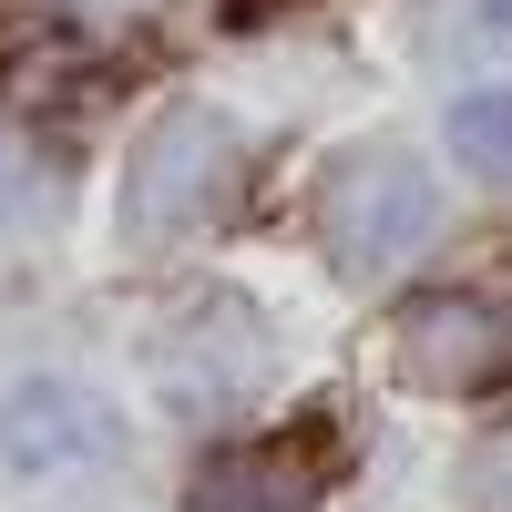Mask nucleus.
<instances>
[{
    "label": "nucleus",
    "instance_id": "f257e3e1",
    "mask_svg": "<svg viewBox=\"0 0 512 512\" xmlns=\"http://www.w3.org/2000/svg\"><path fill=\"white\" fill-rule=\"evenodd\" d=\"M236 185H246L236 123L205 113V103H175L134 144V164H123V236H134V246H175L195 226H216L236 205Z\"/></svg>",
    "mask_w": 512,
    "mask_h": 512
},
{
    "label": "nucleus",
    "instance_id": "f03ea898",
    "mask_svg": "<svg viewBox=\"0 0 512 512\" xmlns=\"http://www.w3.org/2000/svg\"><path fill=\"white\" fill-rule=\"evenodd\" d=\"M431 226H441V185L420 175V154H400V144H359V154L328 164V185H318V246H328L349 277L400 267V256L431 236Z\"/></svg>",
    "mask_w": 512,
    "mask_h": 512
},
{
    "label": "nucleus",
    "instance_id": "7ed1b4c3",
    "mask_svg": "<svg viewBox=\"0 0 512 512\" xmlns=\"http://www.w3.org/2000/svg\"><path fill=\"white\" fill-rule=\"evenodd\" d=\"M154 379H164V400H175L185 420H236V410L267 400L277 338H267V318H256L236 287H216L205 308H185L154 338Z\"/></svg>",
    "mask_w": 512,
    "mask_h": 512
},
{
    "label": "nucleus",
    "instance_id": "20e7f679",
    "mask_svg": "<svg viewBox=\"0 0 512 512\" xmlns=\"http://www.w3.org/2000/svg\"><path fill=\"white\" fill-rule=\"evenodd\" d=\"M123 461V420L103 390L82 379H21L0 400V472L21 492H72V482H103Z\"/></svg>",
    "mask_w": 512,
    "mask_h": 512
},
{
    "label": "nucleus",
    "instance_id": "39448f33",
    "mask_svg": "<svg viewBox=\"0 0 512 512\" xmlns=\"http://www.w3.org/2000/svg\"><path fill=\"white\" fill-rule=\"evenodd\" d=\"M390 349H400V379H410V390L472 400V390H492V379L512 369V308H502V297H482V287L410 297L400 328H390Z\"/></svg>",
    "mask_w": 512,
    "mask_h": 512
},
{
    "label": "nucleus",
    "instance_id": "423d86ee",
    "mask_svg": "<svg viewBox=\"0 0 512 512\" xmlns=\"http://www.w3.org/2000/svg\"><path fill=\"white\" fill-rule=\"evenodd\" d=\"M185 512H318V472L297 451H205Z\"/></svg>",
    "mask_w": 512,
    "mask_h": 512
},
{
    "label": "nucleus",
    "instance_id": "0eeeda50",
    "mask_svg": "<svg viewBox=\"0 0 512 512\" xmlns=\"http://www.w3.org/2000/svg\"><path fill=\"white\" fill-rule=\"evenodd\" d=\"M52 164H41L21 134H0V236H31V226H52Z\"/></svg>",
    "mask_w": 512,
    "mask_h": 512
},
{
    "label": "nucleus",
    "instance_id": "6e6552de",
    "mask_svg": "<svg viewBox=\"0 0 512 512\" xmlns=\"http://www.w3.org/2000/svg\"><path fill=\"white\" fill-rule=\"evenodd\" d=\"M451 154L482 164V175H512V82H502V93L451 103Z\"/></svg>",
    "mask_w": 512,
    "mask_h": 512
},
{
    "label": "nucleus",
    "instance_id": "1a4fd4ad",
    "mask_svg": "<svg viewBox=\"0 0 512 512\" xmlns=\"http://www.w3.org/2000/svg\"><path fill=\"white\" fill-rule=\"evenodd\" d=\"M431 31L451 52H512V0H431Z\"/></svg>",
    "mask_w": 512,
    "mask_h": 512
},
{
    "label": "nucleus",
    "instance_id": "9d476101",
    "mask_svg": "<svg viewBox=\"0 0 512 512\" xmlns=\"http://www.w3.org/2000/svg\"><path fill=\"white\" fill-rule=\"evenodd\" d=\"M472 502H492V512H512V431H492V441L472 451Z\"/></svg>",
    "mask_w": 512,
    "mask_h": 512
}]
</instances>
